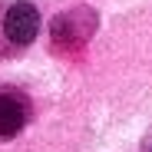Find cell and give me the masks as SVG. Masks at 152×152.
I'll list each match as a JSON object with an SVG mask.
<instances>
[{"mask_svg":"<svg viewBox=\"0 0 152 152\" xmlns=\"http://www.w3.org/2000/svg\"><path fill=\"white\" fill-rule=\"evenodd\" d=\"M0 27H4L7 43L27 46L40 33V13H37L33 4H27V0H13V4L4 10V17H0Z\"/></svg>","mask_w":152,"mask_h":152,"instance_id":"1","label":"cell"},{"mask_svg":"<svg viewBox=\"0 0 152 152\" xmlns=\"http://www.w3.org/2000/svg\"><path fill=\"white\" fill-rule=\"evenodd\" d=\"M30 119L27 96L17 89H0V139H13Z\"/></svg>","mask_w":152,"mask_h":152,"instance_id":"2","label":"cell"}]
</instances>
